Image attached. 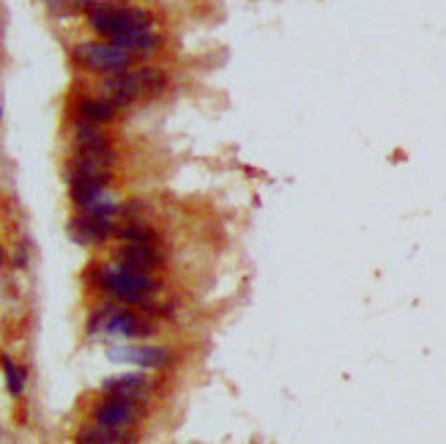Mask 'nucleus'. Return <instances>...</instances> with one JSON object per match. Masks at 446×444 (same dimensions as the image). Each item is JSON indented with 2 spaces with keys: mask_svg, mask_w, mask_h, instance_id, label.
I'll return each instance as SVG.
<instances>
[{
  "mask_svg": "<svg viewBox=\"0 0 446 444\" xmlns=\"http://www.w3.org/2000/svg\"><path fill=\"white\" fill-rule=\"evenodd\" d=\"M110 178L112 173H69L72 200L85 211L90 203H96L104 195V190L110 187Z\"/></svg>",
  "mask_w": 446,
  "mask_h": 444,
  "instance_id": "nucleus-8",
  "label": "nucleus"
},
{
  "mask_svg": "<svg viewBox=\"0 0 446 444\" xmlns=\"http://www.w3.org/2000/svg\"><path fill=\"white\" fill-rule=\"evenodd\" d=\"M0 266H3V247H0Z\"/></svg>",
  "mask_w": 446,
  "mask_h": 444,
  "instance_id": "nucleus-18",
  "label": "nucleus"
},
{
  "mask_svg": "<svg viewBox=\"0 0 446 444\" xmlns=\"http://www.w3.org/2000/svg\"><path fill=\"white\" fill-rule=\"evenodd\" d=\"M168 85V77L162 69L156 66H140L135 72H121V74H107L99 91H102V99L110 102L115 110L121 107H129L135 105L137 99H151V96H159Z\"/></svg>",
  "mask_w": 446,
  "mask_h": 444,
  "instance_id": "nucleus-1",
  "label": "nucleus"
},
{
  "mask_svg": "<svg viewBox=\"0 0 446 444\" xmlns=\"http://www.w3.org/2000/svg\"><path fill=\"white\" fill-rule=\"evenodd\" d=\"M104 332L115 334V337H126V340H137V337H148L154 334V327L148 318H142L137 313L129 310H115V307H104L102 313H96L90 318V334Z\"/></svg>",
  "mask_w": 446,
  "mask_h": 444,
  "instance_id": "nucleus-5",
  "label": "nucleus"
},
{
  "mask_svg": "<svg viewBox=\"0 0 446 444\" xmlns=\"http://www.w3.org/2000/svg\"><path fill=\"white\" fill-rule=\"evenodd\" d=\"M104 392L118 395V398H129L135 403H142L151 398L154 392V381L148 376H140V373H126V376H115L104 381Z\"/></svg>",
  "mask_w": 446,
  "mask_h": 444,
  "instance_id": "nucleus-11",
  "label": "nucleus"
},
{
  "mask_svg": "<svg viewBox=\"0 0 446 444\" xmlns=\"http://www.w3.org/2000/svg\"><path fill=\"white\" fill-rule=\"evenodd\" d=\"M115 261L126 269H137V272H154L165 263V255L154 244H121L115 250Z\"/></svg>",
  "mask_w": 446,
  "mask_h": 444,
  "instance_id": "nucleus-9",
  "label": "nucleus"
},
{
  "mask_svg": "<svg viewBox=\"0 0 446 444\" xmlns=\"http://www.w3.org/2000/svg\"><path fill=\"white\" fill-rule=\"evenodd\" d=\"M115 239H121L123 244H156L159 233L140 220H126L123 225H115Z\"/></svg>",
  "mask_w": 446,
  "mask_h": 444,
  "instance_id": "nucleus-14",
  "label": "nucleus"
},
{
  "mask_svg": "<svg viewBox=\"0 0 446 444\" xmlns=\"http://www.w3.org/2000/svg\"><path fill=\"white\" fill-rule=\"evenodd\" d=\"M115 107H112L110 102H104V99H85L83 105H80V118H83L85 124H110L112 118H115Z\"/></svg>",
  "mask_w": 446,
  "mask_h": 444,
  "instance_id": "nucleus-16",
  "label": "nucleus"
},
{
  "mask_svg": "<svg viewBox=\"0 0 446 444\" xmlns=\"http://www.w3.org/2000/svg\"><path fill=\"white\" fill-rule=\"evenodd\" d=\"M93 419H96V425H102V428H123V431H129L132 425L140 422V403L129 400V398L110 395L102 406H96Z\"/></svg>",
  "mask_w": 446,
  "mask_h": 444,
  "instance_id": "nucleus-6",
  "label": "nucleus"
},
{
  "mask_svg": "<svg viewBox=\"0 0 446 444\" xmlns=\"http://www.w3.org/2000/svg\"><path fill=\"white\" fill-rule=\"evenodd\" d=\"M72 56L88 72H99V74H121V72H129L135 63V56H129L123 47L112 41H83L72 50Z\"/></svg>",
  "mask_w": 446,
  "mask_h": 444,
  "instance_id": "nucleus-3",
  "label": "nucleus"
},
{
  "mask_svg": "<svg viewBox=\"0 0 446 444\" xmlns=\"http://www.w3.org/2000/svg\"><path fill=\"white\" fill-rule=\"evenodd\" d=\"M0 118H3V102H0Z\"/></svg>",
  "mask_w": 446,
  "mask_h": 444,
  "instance_id": "nucleus-19",
  "label": "nucleus"
},
{
  "mask_svg": "<svg viewBox=\"0 0 446 444\" xmlns=\"http://www.w3.org/2000/svg\"><path fill=\"white\" fill-rule=\"evenodd\" d=\"M107 360L137 365V367H165L173 357H170L168 348H159V346H110Z\"/></svg>",
  "mask_w": 446,
  "mask_h": 444,
  "instance_id": "nucleus-7",
  "label": "nucleus"
},
{
  "mask_svg": "<svg viewBox=\"0 0 446 444\" xmlns=\"http://www.w3.org/2000/svg\"><path fill=\"white\" fill-rule=\"evenodd\" d=\"M102 288L121 302H142L145 296H151L159 288V282L151 278V272L126 269L118 263V266L102 269Z\"/></svg>",
  "mask_w": 446,
  "mask_h": 444,
  "instance_id": "nucleus-4",
  "label": "nucleus"
},
{
  "mask_svg": "<svg viewBox=\"0 0 446 444\" xmlns=\"http://www.w3.org/2000/svg\"><path fill=\"white\" fill-rule=\"evenodd\" d=\"M115 151H77L72 159V173H112Z\"/></svg>",
  "mask_w": 446,
  "mask_h": 444,
  "instance_id": "nucleus-12",
  "label": "nucleus"
},
{
  "mask_svg": "<svg viewBox=\"0 0 446 444\" xmlns=\"http://www.w3.org/2000/svg\"><path fill=\"white\" fill-rule=\"evenodd\" d=\"M85 14L90 20V28L107 39H118L132 30H151V14L142 8L123 6L121 0H85Z\"/></svg>",
  "mask_w": 446,
  "mask_h": 444,
  "instance_id": "nucleus-2",
  "label": "nucleus"
},
{
  "mask_svg": "<svg viewBox=\"0 0 446 444\" xmlns=\"http://www.w3.org/2000/svg\"><path fill=\"white\" fill-rule=\"evenodd\" d=\"M112 44L123 47L129 56H151L159 47V36L151 33V30H132V33H123V36L112 39Z\"/></svg>",
  "mask_w": 446,
  "mask_h": 444,
  "instance_id": "nucleus-13",
  "label": "nucleus"
},
{
  "mask_svg": "<svg viewBox=\"0 0 446 444\" xmlns=\"http://www.w3.org/2000/svg\"><path fill=\"white\" fill-rule=\"evenodd\" d=\"M112 233H115V222L107 220V217L83 214V217L69 222V236H72L77 244H102V242L110 239Z\"/></svg>",
  "mask_w": 446,
  "mask_h": 444,
  "instance_id": "nucleus-10",
  "label": "nucleus"
},
{
  "mask_svg": "<svg viewBox=\"0 0 446 444\" xmlns=\"http://www.w3.org/2000/svg\"><path fill=\"white\" fill-rule=\"evenodd\" d=\"M74 143H77V151H110V138L96 126V124H80L77 126V135H74Z\"/></svg>",
  "mask_w": 446,
  "mask_h": 444,
  "instance_id": "nucleus-15",
  "label": "nucleus"
},
{
  "mask_svg": "<svg viewBox=\"0 0 446 444\" xmlns=\"http://www.w3.org/2000/svg\"><path fill=\"white\" fill-rule=\"evenodd\" d=\"M3 370H6V387H8V392L11 395H22V389H25V370L17 367L8 357L3 360Z\"/></svg>",
  "mask_w": 446,
  "mask_h": 444,
  "instance_id": "nucleus-17",
  "label": "nucleus"
}]
</instances>
